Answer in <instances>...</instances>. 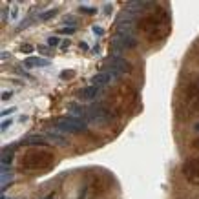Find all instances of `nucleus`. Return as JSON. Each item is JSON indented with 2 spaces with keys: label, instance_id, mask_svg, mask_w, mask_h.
<instances>
[{
  "label": "nucleus",
  "instance_id": "nucleus-6",
  "mask_svg": "<svg viewBox=\"0 0 199 199\" xmlns=\"http://www.w3.org/2000/svg\"><path fill=\"white\" fill-rule=\"evenodd\" d=\"M48 60L46 59H40V57H29L24 60V66L26 68H40V66H48Z\"/></svg>",
  "mask_w": 199,
  "mask_h": 199
},
{
  "label": "nucleus",
  "instance_id": "nucleus-18",
  "mask_svg": "<svg viewBox=\"0 0 199 199\" xmlns=\"http://www.w3.org/2000/svg\"><path fill=\"white\" fill-rule=\"evenodd\" d=\"M81 11H82V13H92V15H93L95 8H81Z\"/></svg>",
  "mask_w": 199,
  "mask_h": 199
},
{
  "label": "nucleus",
  "instance_id": "nucleus-8",
  "mask_svg": "<svg viewBox=\"0 0 199 199\" xmlns=\"http://www.w3.org/2000/svg\"><path fill=\"white\" fill-rule=\"evenodd\" d=\"M148 2H130L128 4V13H139L141 9L146 8Z\"/></svg>",
  "mask_w": 199,
  "mask_h": 199
},
{
  "label": "nucleus",
  "instance_id": "nucleus-3",
  "mask_svg": "<svg viewBox=\"0 0 199 199\" xmlns=\"http://www.w3.org/2000/svg\"><path fill=\"white\" fill-rule=\"evenodd\" d=\"M113 79H115V77L110 73V71H106V73H97L93 79H92V86H95V88H104V86H108Z\"/></svg>",
  "mask_w": 199,
  "mask_h": 199
},
{
  "label": "nucleus",
  "instance_id": "nucleus-16",
  "mask_svg": "<svg viewBox=\"0 0 199 199\" xmlns=\"http://www.w3.org/2000/svg\"><path fill=\"white\" fill-rule=\"evenodd\" d=\"M11 126V121L9 119H8V121H6V123H2V126H0V130H2V132H4V130H8V128H9Z\"/></svg>",
  "mask_w": 199,
  "mask_h": 199
},
{
  "label": "nucleus",
  "instance_id": "nucleus-13",
  "mask_svg": "<svg viewBox=\"0 0 199 199\" xmlns=\"http://www.w3.org/2000/svg\"><path fill=\"white\" fill-rule=\"evenodd\" d=\"M60 33H64V35H73V33H75V28H71V26L62 28V31H60Z\"/></svg>",
  "mask_w": 199,
  "mask_h": 199
},
{
  "label": "nucleus",
  "instance_id": "nucleus-11",
  "mask_svg": "<svg viewBox=\"0 0 199 199\" xmlns=\"http://www.w3.org/2000/svg\"><path fill=\"white\" fill-rule=\"evenodd\" d=\"M73 75H75V71H73V70H62V71H60V79L68 81V79H71Z\"/></svg>",
  "mask_w": 199,
  "mask_h": 199
},
{
  "label": "nucleus",
  "instance_id": "nucleus-7",
  "mask_svg": "<svg viewBox=\"0 0 199 199\" xmlns=\"http://www.w3.org/2000/svg\"><path fill=\"white\" fill-rule=\"evenodd\" d=\"M70 113L73 115V119H81L82 121L84 117H88V110H84L82 106H79V104H70Z\"/></svg>",
  "mask_w": 199,
  "mask_h": 199
},
{
  "label": "nucleus",
  "instance_id": "nucleus-20",
  "mask_svg": "<svg viewBox=\"0 0 199 199\" xmlns=\"http://www.w3.org/2000/svg\"><path fill=\"white\" fill-rule=\"evenodd\" d=\"M8 99H11V93L8 92V93H2V101H8Z\"/></svg>",
  "mask_w": 199,
  "mask_h": 199
},
{
  "label": "nucleus",
  "instance_id": "nucleus-4",
  "mask_svg": "<svg viewBox=\"0 0 199 199\" xmlns=\"http://www.w3.org/2000/svg\"><path fill=\"white\" fill-rule=\"evenodd\" d=\"M124 50H132V48H135L137 46V40L134 35H124V33H117L115 37H113Z\"/></svg>",
  "mask_w": 199,
  "mask_h": 199
},
{
  "label": "nucleus",
  "instance_id": "nucleus-23",
  "mask_svg": "<svg viewBox=\"0 0 199 199\" xmlns=\"http://www.w3.org/2000/svg\"><path fill=\"white\" fill-rule=\"evenodd\" d=\"M196 130H199V124H196Z\"/></svg>",
  "mask_w": 199,
  "mask_h": 199
},
{
  "label": "nucleus",
  "instance_id": "nucleus-22",
  "mask_svg": "<svg viewBox=\"0 0 199 199\" xmlns=\"http://www.w3.org/2000/svg\"><path fill=\"white\" fill-rule=\"evenodd\" d=\"M79 46H81V48H82V50H88V44H86V42H81V44H79Z\"/></svg>",
  "mask_w": 199,
  "mask_h": 199
},
{
  "label": "nucleus",
  "instance_id": "nucleus-21",
  "mask_svg": "<svg viewBox=\"0 0 199 199\" xmlns=\"http://www.w3.org/2000/svg\"><path fill=\"white\" fill-rule=\"evenodd\" d=\"M11 112H13V108H11V110H6V112H2V117H4V115H9Z\"/></svg>",
  "mask_w": 199,
  "mask_h": 199
},
{
  "label": "nucleus",
  "instance_id": "nucleus-5",
  "mask_svg": "<svg viewBox=\"0 0 199 199\" xmlns=\"http://www.w3.org/2000/svg\"><path fill=\"white\" fill-rule=\"evenodd\" d=\"M97 95H99V88H95V86H88V88H82V90H81L79 97H81L82 101H92V99H95Z\"/></svg>",
  "mask_w": 199,
  "mask_h": 199
},
{
  "label": "nucleus",
  "instance_id": "nucleus-12",
  "mask_svg": "<svg viewBox=\"0 0 199 199\" xmlns=\"http://www.w3.org/2000/svg\"><path fill=\"white\" fill-rule=\"evenodd\" d=\"M59 44H60V40L57 37H50L48 39V46H59Z\"/></svg>",
  "mask_w": 199,
  "mask_h": 199
},
{
  "label": "nucleus",
  "instance_id": "nucleus-15",
  "mask_svg": "<svg viewBox=\"0 0 199 199\" xmlns=\"http://www.w3.org/2000/svg\"><path fill=\"white\" fill-rule=\"evenodd\" d=\"M93 31H95V35H99V37H101V35L104 33V29H102L101 26H93Z\"/></svg>",
  "mask_w": 199,
  "mask_h": 199
},
{
  "label": "nucleus",
  "instance_id": "nucleus-2",
  "mask_svg": "<svg viewBox=\"0 0 199 199\" xmlns=\"http://www.w3.org/2000/svg\"><path fill=\"white\" fill-rule=\"evenodd\" d=\"M108 71L113 75V77H119V75H128L130 73V64L126 59L123 57H110V62H108Z\"/></svg>",
  "mask_w": 199,
  "mask_h": 199
},
{
  "label": "nucleus",
  "instance_id": "nucleus-9",
  "mask_svg": "<svg viewBox=\"0 0 199 199\" xmlns=\"http://www.w3.org/2000/svg\"><path fill=\"white\" fill-rule=\"evenodd\" d=\"M24 143H26V144H46L48 141H46V139H40V137H28Z\"/></svg>",
  "mask_w": 199,
  "mask_h": 199
},
{
  "label": "nucleus",
  "instance_id": "nucleus-1",
  "mask_svg": "<svg viewBox=\"0 0 199 199\" xmlns=\"http://www.w3.org/2000/svg\"><path fill=\"white\" fill-rule=\"evenodd\" d=\"M55 128L60 130L62 134H77V132H86L88 124L81 121V119H73V117H62L55 123Z\"/></svg>",
  "mask_w": 199,
  "mask_h": 199
},
{
  "label": "nucleus",
  "instance_id": "nucleus-14",
  "mask_svg": "<svg viewBox=\"0 0 199 199\" xmlns=\"http://www.w3.org/2000/svg\"><path fill=\"white\" fill-rule=\"evenodd\" d=\"M20 50H22L24 53H31V51H33V46H31V44H24Z\"/></svg>",
  "mask_w": 199,
  "mask_h": 199
},
{
  "label": "nucleus",
  "instance_id": "nucleus-19",
  "mask_svg": "<svg viewBox=\"0 0 199 199\" xmlns=\"http://www.w3.org/2000/svg\"><path fill=\"white\" fill-rule=\"evenodd\" d=\"M60 48H62V50H68V48H70V40H64L62 44H60Z\"/></svg>",
  "mask_w": 199,
  "mask_h": 199
},
{
  "label": "nucleus",
  "instance_id": "nucleus-17",
  "mask_svg": "<svg viewBox=\"0 0 199 199\" xmlns=\"http://www.w3.org/2000/svg\"><path fill=\"white\" fill-rule=\"evenodd\" d=\"M17 13H18V8L13 6V8H11V18H17Z\"/></svg>",
  "mask_w": 199,
  "mask_h": 199
},
{
  "label": "nucleus",
  "instance_id": "nucleus-10",
  "mask_svg": "<svg viewBox=\"0 0 199 199\" xmlns=\"http://www.w3.org/2000/svg\"><path fill=\"white\" fill-rule=\"evenodd\" d=\"M57 15H59V11H57V9H50V11L40 13V18H42V20H50V18H53V17H57Z\"/></svg>",
  "mask_w": 199,
  "mask_h": 199
}]
</instances>
